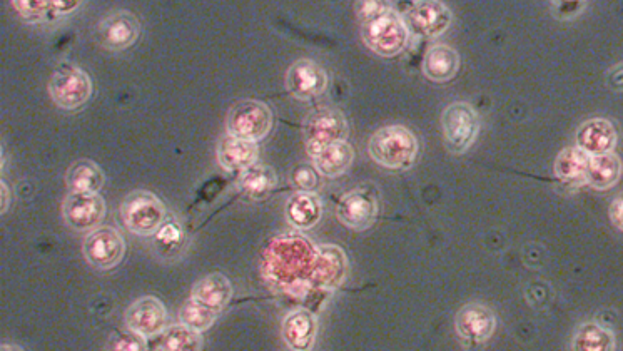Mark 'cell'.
I'll list each match as a JSON object with an SVG mask.
<instances>
[{
  "mask_svg": "<svg viewBox=\"0 0 623 351\" xmlns=\"http://www.w3.org/2000/svg\"><path fill=\"white\" fill-rule=\"evenodd\" d=\"M361 37L381 57H395L405 51L410 31L405 19L385 2H358Z\"/></svg>",
  "mask_w": 623,
  "mask_h": 351,
  "instance_id": "obj_1",
  "label": "cell"
},
{
  "mask_svg": "<svg viewBox=\"0 0 623 351\" xmlns=\"http://www.w3.org/2000/svg\"><path fill=\"white\" fill-rule=\"evenodd\" d=\"M368 151L376 163L393 171H405L415 164L418 139L405 126H386L376 131L368 143Z\"/></svg>",
  "mask_w": 623,
  "mask_h": 351,
  "instance_id": "obj_2",
  "label": "cell"
},
{
  "mask_svg": "<svg viewBox=\"0 0 623 351\" xmlns=\"http://www.w3.org/2000/svg\"><path fill=\"white\" fill-rule=\"evenodd\" d=\"M121 219L124 228L137 236H152L158 233L168 211L163 201L149 191H132L121 204Z\"/></svg>",
  "mask_w": 623,
  "mask_h": 351,
  "instance_id": "obj_3",
  "label": "cell"
},
{
  "mask_svg": "<svg viewBox=\"0 0 623 351\" xmlns=\"http://www.w3.org/2000/svg\"><path fill=\"white\" fill-rule=\"evenodd\" d=\"M348 131V121L343 112L333 107H320L304 119L303 138L306 151L313 158L326 146L346 141Z\"/></svg>",
  "mask_w": 623,
  "mask_h": 351,
  "instance_id": "obj_4",
  "label": "cell"
},
{
  "mask_svg": "<svg viewBox=\"0 0 623 351\" xmlns=\"http://www.w3.org/2000/svg\"><path fill=\"white\" fill-rule=\"evenodd\" d=\"M271 128H273V112L264 102L246 99L236 102L229 109L226 131L233 138L258 143L268 136Z\"/></svg>",
  "mask_w": 623,
  "mask_h": 351,
  "instance_id": "obj_5",
  "label": "cell"
},
{
  "mask_svg": "<svg viewBox=\"0 0 623 351\" xmlns=\"http://www.w3.org/2000/svg\"><path fill=\"white\" fill-rule=\"evenodd\" d=\"M441 128L446 149L453 154H463L477 141L480 117L470 104L455 102L443 111Z\"/></svg>",
  "mask_w": 623,
  "mask_h": 351,
  "instance_id": "obj_6",
  "label": "cell"
},
{
  "mask_svg": "<svg viewBox=\"0 0 623 351\" xmlns=\"http://www.w3.org/2000/svg\"><path fill=\"white\" fill-rule=\"evenodd\" d=\"M49 94L57 106L67 111H76L91 99V77L76 66L66 64L57 67L49 81Z\"/></svg>",
  "mask_w": 623,
  "mask_h": 351,
  "instance_id": "obj_7",
  "label": "cell"
},
{
  "mask_svg": "<svg viewBox=\"0 0 623 351\" xmlns=\"http://www.w3.org/2000/svg\"><path fill=\"white\" fill-rule=\"evenodd\" d=\"M82 251L89 265L99 270H111L124 258L126 241L116 228L99 226L87 234Z\"/></svg>",
  "mask_w": 623,
  "mask_h": 351,
  "instance_id": "obj_8",
  "label": "cell"
},
{
  "mask_svg": "<svg viewBox=\"0 0 623 351\" xmlns=\"http://www.w3.org/2000/svg\"><path fill=\"white\" fill-rule=\"evenodd\" d=\"M456 333L468 348L487 343L497 331V316L482 303L461 306L455 316Z\"/></svg>",
  "mask_w": 623,
  "mask_h": 351,
  "instance_id": "obj_9",
  "label": "cell"
},
{
  "mask_svg": "<svg viewBox=\"0 0 623 351\" xmlns=\"http://www.w3.org/2000/svg\"><path fill=\"white\" fill-rule=\"evenodd\" d=\"M378 196L375 189L356 188L345 196H341L336 206V216L341 223L355 231H365L375 223L378 218Z\"/></svg>",
  "mask_w": 623,
  "mask_h": 351,
  "instance_id": "obj_10",
  "label": "cell"
},
{
  "mask_svg": "<svg viewBox=\"0 0 623 351\" xmlns=\"http://www.w3.org/2000/svg\"><path fill=\"white\" fill-rule=\"evenodd\" d=\"M62 218L74 231L91 233L106 218V201L101 194L69 193L62 204Z\"/></svg>",
  "mask_w": 623,
  "mask_h": 351,
  "instance_id": "obj_11",
  "label": "cell"
},
{
  "mask_svg": "<svg viewBox=\"0 0 623 351\" xmlns=\"http://www.w3.org/2000/svg\"><path fill=\"white\" fill-rule=\"evenodd\" d=\"M403 19L410 34L421 39H433L448 31L453 22V14L443 2L430 0L416 2Z\"/></svg>",
  "mask_w": 623,
  "mask_h": 351,
  "instance_id": "obj_12",
  "label": "cell"
},
{
  "mask_svg": "<svg viewBox=\"0 0 623 351\" xmlns=\"http://www.w3.org/2000/svg\"><path fill=\"white\" fill-rule=\"evenodd\" d=\"M141 36V24L129 11H112L102 17L97 26V39L104 49L124 51L136 44Z\"/></svg>",
  "mask_w": 623,
  "mask_h": 351,
  "instance_id": "obj_13",
  "label": "cell"
},
{
  "mask_svg": "<svg viewBox=\"0 0 623 351\" xmlns=\"http://www.w3.org/2000/svg\"><path fill=\"white\" fill-rule=\"evenodd\" d=\"M127 330L144 338H154L168 328V311L156 296H142L126 310Z\"/></svg>",
  "mask_w": 623,
  "mask_h": 351,
  "instance_id": "obj_14",
  "label": "cell"
},
{
  "mask_svg": "<svg viewBox=\"0 0 623 351\" xmlns=\"http://www.w3.org/2000/svg\"><path fill=\"white\" fill-rule=\"evenodd\" d=\"M328 87V74L318 62L299 59L286 72V89L299 101L318 97Z\"/></svg>",
  "mask_w": 623,
  "mask_h": 351,
  "instance_id": "obj_15",
  "label": "cell"
},
{
  "mask_svg": "<svg viewBox=\"0 0 623 351\" xmlns=\"http://www.w3.org/2000/svg\"><path fill=\"white\" fill-rule=\"evenodd\" d=\"M575 141H577V148L582 149L583 153H587L590 158L603 156V154L613 153L618 143V133L608 119L595 117L580 124Z\"/></svg>",
  "mask_w": 623,
  "mask_h": 351,
  "instance_id": "obj_16",
  "label": "cell"
},
{
  "mask_svg": "<svg viewBox=\"0 0 623 351\" xmlns=\"http://www.w3.org/2000/svg\"><path fill=\"white\" fill-rule=\"evenodd\" d=\"M318 333V321L311 311L294 310L284 318L281 335L293 351H309L313 348Z\"/></svg>",
  "mask_w": 623,
  "mask_h": 351,
  "instance_id": "obj_17",
  "label": "cell"
},
{
  "mask_svg": "<svg viewBox=\"0 0 623 351\" xmlns=\"http://www.w3.org/2000/svg\"><path fill=\"white\" fill-rule=\"evenodd\" d=\"M191 298L209 310L221 313L233 298V285L223 273H211L196 281L191 291Z\"/></svg>",
  "mask_w": 623,
  "mask_h": 351,
  "instance_id": "obj_18",
  "label": "cell"
},
{
  "mask_svg": "<svg viewBox=\"0 0 623 351\" xmlns=\"http://www.w3.org/2000/svg\"><path fill=\"white\" fill-rule=\"evenodd\" d=\"M258 143L246 139L224 136L218 143V163L228 171H244L258 161Z\"/></svg>",
  "mask_w": 623,
  "mask_h": 351,
  "instance_id": "obj_19",
  "label": "cell"
},
{
  "mask_svg": "<svg viewBox=\"0 0 623 351\" xmlns=\"http://www.w3.org/2000/svg\"><path fill=\"white\" fill-rule=\"evenodd\" d=\"M323 204L318 194L298 191L289 198L286 206V218L289 224L299 231L311 229L320 223Z\"/></svg>",
  "mask_w": 623,
  "mask_h": 351,
  "instance_id": "obj_20",
  "label": "cell"
},
{
  "mask_svg": "<svg viewBox=\"0 0 623 351\" xmlns=\"http://www.w3.org/2000/svg\"><path fill=\"white\" fill-rule=\"evenodd\" d=\"M460 69V56L453 47L438 44L426 51L423 74L433 82H448Z\"/></svg>",
  "mask_w": 623,
  "mask_h": 351,
  "instance_id": "obj_21",
  "label": "cell"
},
{
  "mask_svg": "<svg viewBox=\"0 0 623 351\" xmlns=\"http://www.w3.org/2000/svg\"><path fill=\"white\" fill-rule=\"evenodd\" d=\"M572 351H617V338L598 321H583L573 333Z\"/></svg>",
  "mask_w": 623,
  "mask_h": 351,
  "instance_id": "obj_22",
  "label": "cell"
},
{
  "mask_svg": "<svg viewBox=\"0 0 623 351\" xmlns=\"http://www.w3.org/2000/svg\"><path fill=\"white\" fill-rule=\"evenodd\" d=\"M346 271H348L346 256L340 248L325 246L318 251L313 278L316 283H320V286H326V288L340 286L341 281L345 280Z\"/></svg>",
  "mask_w": 623,
  "mask_h": 351,
  "instance_id": "obj_23",
  "label": "cell"
},
{
  "mask_svg": "<svg viewBox=\"0 0 623 351\" xmlns=\"http://www.w3.org/2000/svg\"><path fill=\"white\" fill-rule=\"evenodd\" d=\"M66 183L72 194H99L106 176L99 164L91 159H79L67 169Z\"/></svg>",
  "mask_w": 623,
  "mask_h": 351,
  "instance_id": "obj_24",
  "label": "cell"
},
{
  "mask_svg": "<svg viewBox=\"0 0 623 351\" xmlns=\"http://www.w3.org/2000/svg\"><path fill=\"white\" fill-rule=\"evenodd\" d=\"M311 159H313V166L321 176L338 178L351 168L353 159H355V151L348 141H341V143L326 146Z\"/></svg>",
  "mask_w": 623,
  "mask_h": 351,
  "instance_id": "obj_25",
  "label": "cell"
},
{
  "mask_svg": "<svg viewBox=\"0 0 623 351\" xmlns=\"http://www.w3.org/2000/svg\"><path fill=\"white\" fill-rule=\"evenodd\" d=\"M622 159L617 154H603V156H592L588 161L585 183L598 191L610 189L618 183L622 176Z\"/></svg>",
  "mask_w": 623,
  "mask_h": 351,
  "instance_id": "obj_26",
  "label": "cell"
},
{
  "mask_svg": "<svg viewBox=\"0 0 623 351\" xmlns=\"http://www.w3.org/2000/svg\"><path fill=\"white\" fill-rule=\"evenodd\" d=\"M588 161L590 156L583 153L582 149L565 148L555 159V176L562 181L565 186L578 188L585 183Z\"/></svg>",
  "mask_w": 623,
  "mask_h": 351,
  "instance_id": "obj_27",
  "label": "cell"
},
{
  "mask_svg": "<svg viewBox=\"0 0 623 351\" xmlns=\"http://www.w3.org/2000/svg\"><path fill=\"white\" fill-rule=\"evenodd\" d=\"M12 7L21 14L22 19L27 22H46L49 19H56V17L64 16L67 12L74 11L79 7L81 2H56V0H37V2H19L14 0L11 2Z\"/></svg>",
  "mask_w": 623,
  "mask_h": 351,
  "instance_id": "obj_28",
  "label": "cell"
},
{
  "mask_svg": "<svg viewBox=\"0 0 623 351\" xmlns=\"http://www.w3.org/2000/svg\"><path fill=\"white\" fill-rule=\"evenodd\" d=\"M276 183H278V176L274 173V169L264 164H254L251 168L239 173L238 188L251 199L268 196Z\"/></svg>",
  "mask_w": 623,
  "mask_h": 351,
  "instance_id": "obj_29",
  "label": "cell"
},
{
  "mask_svg": "<svg viewBox=\"0 0 623 351\" xmlns=\"http://www.w3.org/2000/svg\"><path fill=\"white\" fill-rule=\"evenodd\" d=\"M156 350L158 351H201L203 336L198 331L189 330L188 326L171 325L156 336Z\"/></svg>",
  "mask_w": 623,
  "mask_h": 351,
  "instance_id": "obj_30",
  "label": "cell"
},
{
  "mask_svg": "<svg viewBox=\"0 0 623 351\" xmlns=\"http://www.w3.org/2000/svg\"><path fill=\"white\" fill-rule=\"evenodd\" d=\"M219 313L209 310L208 306L201 305L193 298H189L181 310H179V323L188 326L189 330L203 331L209 330L214 325V321L218 320Z\"/></svg>",
  "mask_w": 623,
  "mask_h": 351,
  "instance_id": "obj_31",
  "label": "cell"
},
{
  "mask_svg": "<svg viewBox=\"0 0 623 351\" xmlns=\"http://www.w3.org/2000/svg\"><path fill=\"white\" fill-rule=\"evenodd\" d=\"M106 351H149L144 336L134 331L117 330L107 340Z\"/></svg>",
  "mask_w": 623,
  "mask_h": 351,
  "instance_id": "obj_32",
  "label": "cell"
},
{
  "mask_svg": "<svg viewBox=\"0 0 623 351\" xmlns=\"http://www.w3.org/2000/svg\"><path fill=\"white\" fill-rule=\"evenodd\" d=\"M183 236L181 224L176 219H171V221L166 219L161 229L156 233V241H158V246H161V248H169V246L173 248V246H179Z\"/></svg>",
  "mask_w": 623,
  "mask_h": 351,
  "instance_id": "obj_33",
  "label": "cell"
},
{
  "mask_svg": "<svg viewBox=\"0 0 623 351\" xmlns=\"http://www.w3.org/2000/svg\"><path fill=\"white\" fill-rule=\"evenodd\" d=\"M291 181L299 191H306V193H313L316 186H318V173L315 168L301 164L296 166L291 173Z\"/></svg>",
  "mask_w": 623,
  "mask_h": 351,
  "instance_id": "obj_34",
  "label": "cell"
},
{
  "mask_svg": "<svg viewBox=\"0 0 623 351\" xmlns=\"http://www.w3.org/2000/svg\"><path fill=\"white\" fill-rule=\"evenodd\" d=\"M587 2H550V11L555 19H575L580 12L585 11Z\"/></svg>",
  "mask_w": 623,
  "mask_h": 351,
  "instance_id": "obj_35",
  "label": "cell"
},
{
  "mask_svg": "<svg viewBox=\"0 0 623 351\" xmlns=\"http://www.w3.org/2000/svg\"><path fill=\"white\" fill-rule=\"evenodd\" d=\"M608 216H610L613 226L623 233V193L618 194L617 198H613L610 209H608Z\"/></svg>",
  "mask_w": 623,
  "mask_h": 351,
  "instance_id": "obj_36",
  "label": "cell"
},
{
  "mask_svg": "<svg viewBox=\"0 0 623 351\" xmlns=\"http://www.w3.org/2000/svg\"><path fill=\"white\" fill-rule=\"evenodd\" d=\"M607 84L613 91H623V62L608 71Z\"/></svg>",
  "mask_w": 623,
  "mask_h": 351,
  "instance_id": "obj_37",
  "label": "cell"
},
{
  "mask_svg": "<svg viewBox=\"0 0 623 351\" xmlns=\"http://www.w3.org/2000/svg\"><path fill=\"white\" fill-rule=\"evenodd\" d=\"M0 188H2V214H4L11 204V189L7 188L6 181L0 183Z\"/></svg>",
  "mask_w": 623,
  "mask_h": 351,
  "instance_id": "obj_38",
  "label": "cell"
},
{
  "mask_svg": "<svg viewBox=\"0 0 623 351\" xmlns=\"http://www.w3.org/2000/svg\"><path fill=\"white\" fill-rule=\"evenodd\" d=\"M0 351H24V348H21V346L7 345V343H4V345L0 346Z\"/></svg>",
  "mask_w": 623,
  "mask_h": 351,
  "instance_id": "obj_39",
  "label": "cell"
}]
</instances>
